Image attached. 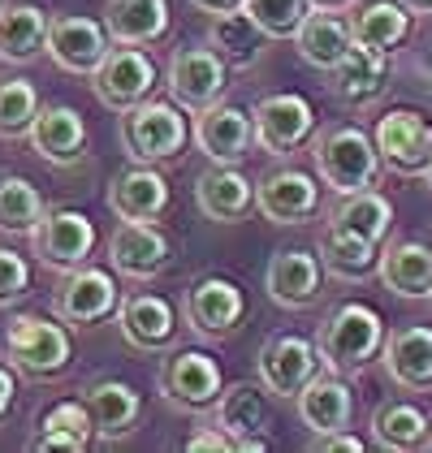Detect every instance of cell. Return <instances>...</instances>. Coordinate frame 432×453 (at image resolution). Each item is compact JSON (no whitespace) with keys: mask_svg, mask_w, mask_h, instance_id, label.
<instances>
[{"mask_svg":"<svg viewBox=\"0 0 432 453\" xmlns=\"http://www.w3.org/2000/svg\"><path fill=\"white\" fill-rule=\"evenodd\" d=\"M190 139V126L181 117L178 100L165 104V100H143V104L126 108L121 112V147L135 165H160V160H174L186 151Z\"/></svg>","mask_w":432,"mask_h":453,"instance_id":"obj_3","label":"cell"},{"mask_svg":"<svg viewBox=\"0 0 432 453\" xmlns=\"http://www.w3.org/2000/svg\"><path fill=\"white\" fill-rule=\"evenodd\" d=\"M268 423V397H264V388L259 384H234V388H225L220 397H216V427L220 432H229L234 436V445L243 441V436H251Z\"/></svg>","mask_w":432,"mask_h":453,"instance_id":"obj_35","label":"cell"},{"mask_svg":"<svg viewBox=\"0 0 432 453\" xmlns=\"http://www.w3.org/2000/svg\"><path fill=\"white\" fill-rule=\"evenodd\" d=\"M4 346L18 372L27 376H57L70 367V333L43 315H13L4 328Z\"/></svg>","mask_w":432,"mask_h":453,"instance_id":"obj_4","label":"cell"},{"mask_svg":"<svg viewBox=\"0 0 432 453\" xmlns=\"http://www.w3.org/2000/svg\"><path fill=\"white\" fill-rule=\"evenodd\" d=\"M372 432H376V445L385 449H428L432 445V418L411 406V402H385L376 415H372Z\"/></svg>","mask_w":432,"mask_h":453,"instance_id":"obj_32","label":"cell"},{"mask_svg":"<svg viewBox=\"0 0 432 453\" xmlns=\"http://www.w3.org/2000/svg\"><path fill=\"white\" fill-rule=\"evenodd\" d=\"M96 220L78 208H52L43 216V225L35 229V255L39 264L57 268V273H73L96 255Z\"/></svg>","mask_w":432,"mask_h":453,"instance_id":"obj_7","label":"cell"},{"mask_svg":"<svg viewBox=\"0 0 432 453\" xmlns=\"http://www.w3.org/2000/svg\"><path fill=\"white\" fill-rule=\"evenodd\" d=\"M160 393L181 406V411H208L216 406L220 388V367L204 349H178L165 367H160Z\"/></svg>","mask_w":432,"mask_h":453,"instance_id":"obj_12","label":"cell"},{"mask_svg":"<svg viewBox=\"0 0 432 453\" xmlns=\"http://www.w3.org/2000/svg\"><path fill=\"white\" fill-rule=\"evenodd\" d=\"M243 311H247V298L234 280L225 277H204L190 294H186V319L195 333L204 337H225L243 324Z\"/></svg>","mask_w":432,"mask_h":453,"instance_id":"obj_17","label":"cell"},{"mask_svg":"<svg viewBox=\"0 0 432 453\" xmlns=\"http://www.w3.org/2000/svg\"><path fill=\"white\" fill-rule=\"evenodd\" d=\"M243 9L255 18V27L268 39H294L307 22L312 4L307 0H243Z\"/></svg>","mask_w":432,"mask_h":453,"instance_id":"obj_39","label":"cell"},{"mask_svg":"<svg viewBox=\"0 0 432 453\" xmlns=\"http://www.w3.org/2000/svg\"><path fill=\"white\" fill-rule=\"evenodd\" d=\"M376 151L385 160V169L394 173H424L432 160V126L411 112V108H394L376 121Z\"/></svg>","mask_w":432,"mask_h":453,"instance_id":"obj_10","label":"cell"},{"mask_svg":"<svg viewBox=\"0 0 432 453\" xmlns=\"http://www.w3.org/2000/svg\"><path fill=\"white\" fill-rule=\"evenodd\" d=\"M320 264L342 280H363L367 273L381 268V250H376V242H367V238L351 234V229L328 225L320 238Z\"/></svg>","mask_w":432,"mask_h":453,"instance_id":"obj_33","label":"cell"},{"mask_svg":"<svg viewBox=\"0 0 432 453\" xmlns=\"http://www.w3.org/2000/svg\"><path fill=\"white\" fill-rule=\"evenodd\" d=\"M195 142L212 165H243L255 147V117L234 104H212L195 121Z\"/></svg>","mask_w":432,"mask_h":453,"instance_id":"obj_13","label":"cell"},{"mask_svg":"<svg viewBox=\"0 0 432 453\" xmlns=\"http://www.w3.org/2000/svg\"><path fill=\"white\" fill-rule=\"evenodd\" d=\"M48 27H52V18H43V9L35 4L0 9V61L27 65L39 52H48Z\"/></svg>","mask_w":432,"mask_h":453,"instance_id":"obj_28","label":"cell"},{"mask_svg":"<svg viewBox=\"0 0 432 453\" xmlns=\"http://www.w3.org/2000/svg\"><path fill=\"white\" fill-rule=\"evenodd\" d=\"M212 48L229 61V65H238V70H247L259 61V52H264V31L255 27V18L238 4V9H225V13H216L212 22Z\"/></svg>","mask_w":432,"mask_h":453,"instance_id":"obj_34","label":"cell"},{"mask_svg":"<svg viewBox=\"0 0 432 453\" xmlns=\"http://www.w3.org/2000/svg\"><path fill=\"white\" fill-rule=\"evenodd\" d=\"M43 432H66V436H78V441H87L91 445V436H96V418H91V406H87V397L82 402H57L43 423H39Z\"/></svg>","mask_w":432,"mask_h":453,"instance_id":"obj_40","label":"cell"},{"mask_svg":"<svg viewBox=\"0 0 432 453\" xmlns=\"http://www.w3.org/2000/svg\"><path fill=\"white\" fill-rule=\"evenodd\" d=\"M27 289H31V264H27L18 250L0 246V307L18 303Z\"/></svg>","mask_w":432,"mask_h":453,"instance_id":"obj_41","label":"cell"},{"mask_svg":"<svg viewBox=\"0 0 432 453\" xmlns=\"http://www.w3.org/2000/svg\"><path fill=\"white\" fill-rule=\"evenodd\" d=\"M195 9H204V13H225V9H238L243 0H190Z\"/></svg>","mask_w":432,"mask_h":453,"instance_id":"obj_46","label":"cell"},{"mask_svg":"<svg viewBox=\"0 0 432 453\" xmlns=\"http://www.w3.org/2000/svg\"><path fill=\"white\" fill-rule=\"evenodd\" d=\"M390 78V52H376L367 43H355L333 70H328V87L337 100L346 104H372L385 91Z\"/></svg>","mask_w":432,"mask_h":453,"instance_id":"obj_23","label":"cell"},{"mask_svg":"<svg viewBox=\"0 0 432 453\" xmlns=\"http://www.w3.org/2000/svg\"><path fill=\"white\" fill-rule=\"evenodd\" d=\"M307 4H312V9H342L346 0H307Z\"/></svg>","mask_w":432,"mask_h":453,"instance_id":"obj_49","label":"cell"},{"mask_svg":"<svg viewBox=\"0 0 432 453\" xmlns=\"http://www.w3.org/2000/svg\"><path fill=\"white\" fill-rule=\"evenodd\" d=\"M104 27L112 43L147 48L169 35V0H108Z\"/></svg>","mask_w":432,"mask_h":453,"instance_id":"obj_26","label":"cell"},{"mask_svg":"<svg viewBox=\"0 0 432 453\" xmlns=\"http://www.w3.org/2000/svg\"><path fill=\"white\" fill-rule=\"evenodd\" d=\"M415 27V9H406L402 0H363L351 13V35L355 43H367L376 52H394Z\"/></svg>","mask_w":432,"mask_h":453,"instance_id":"obj_27","label":"cell"},{"mask_svg":"<svg viewBox=\"0 0 432 453\" xmlns=\"http://www.w3.org/2000/svg\"><path fill=\"white\" fill-rule=\"evenodd\" d=\"M316 173L328 190L337 195H355V190H372L376 177H381V151H376V139H367L359 126H333L324 130L316 147Z\"/></svg>","mask_w":432,"mask_h":453,"instance_id":"obj_1","label":"cell"},{"mask_svg":"<svg viewBox=\"0 0 432 453\" xmlns=\"http://www.w3.org/2000/svg\"><path fill=\"white\" fill-rule=\"evenodd\" d=\"M117 324H121L126 342L139 349H169L178 337V311L160 294H130L117 307Z\"/></svg>","mask_w":432,"mask_h":453,"instance_id":"obj_20","label":"cell"},{"mask_svg":"<svg viewBox=\"0 0 432 453\" xmlns=\"http://www.w3.org/2000/svg\"><path fill=\"white\" fill-rule=\"evenodd\" d=\"M87 406H91L100 436H126L135 427L139 411H143V397L126 380H96L87 388Z\"/></svg>","mask_w":432,"mask_h":453,"instance_id":"obj_31","label":"cell"},{"mask_svg":"<svg viewBox=\"0 0 432 453\" xmlns=\"http://www.w3.org/2000/svg\"><path fill=\"white\" fill-rule=\"evenodd\" d=\"M294 402H298V415H303V423H307L316 436L346 432V427H351V415H355V397H351V388H346V380H342L337 372H324V376H316V380L307 384Z\"/></svg>","mask_w":432,"mask_h":453,"instance_id":"obj_24","label":"cell"},{"mask_svg":"<svg viewBox=\"0 0 432 453\" xmlns=\"http://www.w3.org/2000/svg\"><path fill=\"white\" fill-rule=\"evenodd\" d=\"M320 346L307 337H294V333H277L259 349V380L277 397H298L320 376Z\"/></svg>","mask_w":432,"mask_h":453,"instance_id":"obj_8","label":"cell"},{"mask_svg":"<svg viewBox=\"0 0 432 453\" xmlns=\"http://www.w3.org/2000/svg\"><path fill=\"white\" fill-rule=\"evenodd\" d=\"M402 4H406V9H415V13H428L432 9V0H402Z\"/></svg>","mask_w":432,"mask_h":453,"instance_id":"obj_48","label":"cell"},{"mask_svg":"<svg viewBox=\"0 0 432 453\" xmlns=\"http://www.w3.org/2000/svg\"><path fill=\"white\" fill-rule=\"evenodd\" d=\"M251 117H255V147L268 151V156H289L316 130V108L307 104L303 96H294V91L264 96L251 108Z\"/></svg>","mask_w":432,"mask_h":453,"instance_id":"obj_9","label":"cell"},{"mask_svg":"<svg viewBox=\"0 0 432 453\" xmlns=\"http://www.w3.org/2000/svg\"><path fill=\"white\" fill-rule=\"evenodd\" d=\"M238 449H243V453H264V449H268V441H264L259 432H251V436H243V441H238Z\"/></svg>","mask_w":432,"mask_h":453,"instance_id":"obj_47","label":"cell"},{"mask_svg":"<svg viewBox=\"0 0 432 453\" xmlns=\"http://www.w3.org/2000/svg\"><path fill=\"white\" fill-rule=\"evenodd\" d=\"M424 177H428V186H432V160H428V169H424Z\"/></svg>","mask_w":432,"mask_h":453,"instance_id":"obj_50","label":"cell"},{"mask_svg":"<svg viewBox=\"0 0 432 453\" xmlns=\"http://www.w3.org/2000/svg\"><path fill=\"white\" fill-rule=\"evenodd\" d=\"M428 298H432V294H428Z\"/></svg>","mask_w":432,"mask_h":453,"instance_id":"obj_51","label":"cell"},{"mask_svg":"<svg viewBox=\"0 0 432 453\" xmlns=\"http://www.w3.org/2000/svg\"><path fill=\"white\" fill-rule=\"evenodd\" d=\"M312 449H324V453H359L363 441L359 436H346V432H328V436H316Z\"/></svg>","mask_w":432,"mask_h":453,"instance_id":"obj_44","label":"cell"},{"mask_svg":"<svg viewBox=\"0 0 432 453\" xmlns=\"http://www.w3.org/2000/svg\"><path fill=\"white\" fill-rule=\"evenodd\" d=\"M108 35L104 22L96 18H82V13H66V18H52L48 27V57L70 73H96L100 61L108 57Z\"/></svg>","mask_w":432,"mask_h":453,"instance_id":"obj_11","label":"cell"},{"mask_svg":"<svg viewBox=\"0 0 432 453\" xmlns=\"http://www.w3.org/2000/svg\"><path fill=\"white\" fill-rule=\"evenodd\" d=\"M255 208L264 211L273 225H303L307 216H316V208H320V186H316V177L303 173V169H277V173L259 177Z\"/></svg>","mask_w":432,"mask_h":453,"instance_id":"obj_14","label":"cell"},{"mask_svg":"<svg viewBox=\"0 0 432 453\" xmlns=\"http://www.w3.org/2000/svg\"><path fill=\"white\" fill-rule=\"evenodd\" d=\"M195 203L208 220L234 225L255 208V186L251 177L238 173V165H212L208 173H199L195 181Z\"/></svg>","mask_w":432,"mask_h":453,"instance_id":"obj_21","label":"cell"},{"mask_svg":"<svg viewBox=\"0 0 432 453\" xmlns=\"http://www.w3.org/2000/svg\"><path fill=\"white\" fill-rule=\"evenodd\" d=\"M108 259L121 277L147 280L169 264V238L156 229V220H121L108 242Z\"/></svg>","mask_w":432,"mask_h":453,"instance_id":"obj_16","label":"cell"},{"mask_svg":"<svg viewBox=\"0 0 432 453\" xmlns=\"http://www.w3.org/2000/svg\"><path fill=\"white\" fill-rule=\"evenodd\" d=\"M333 225H337V229H351V234H359V238L381 246L385 234H390V225H394V208H390V199L376 195V190H355V195H342V208L333 211Z\"/></svg>","mask_w":432,"mask_h":453,"instance_id":"obj_36","label":"cell"},{"mask_svg":"<svg viewBox=\"0 0 432 453\" xmlns=\"http://www.w3.org/2000/svg\"><path fill=\"white\" fill-rule=\"evenodd\" d=\"M121 303H117V280L112 273L104 268H91V264H82V268H73L66 285H61V294H57V315L73 324V328H82V324H100L108 315L117 311Z\"/></svg>","mask_w":432,"mask_h":453,"instance_id":"obj_15","label":"cell"},{"mask_svg":"<svg viewBox=\"0 0 432 453\" xmlns=\"http://www.w3.org/2000/svg\"><path fill=\"white\" fill-rule=\"evenodd\" d=\"M320 273L324 264L312 255V250H277L268 259V273H264V285H268V298L277 307H312L320 298Z\"/></svg>","mask_w":432,"mask_h":453,"instance_id":"obj_19","label":"cell"},{"mask_svg":"<svg viewBox=\"0 0 432 453\" xmlns=\"http://www.w3.org/2000/svg\"><path fill=\"white\" fill-rule=\"evenodd\" d=\"M381 358H385L390 380H397L402 388H432V328L411 324L390 333Z\"/></svg>","mask_w":432,"mask_h":453,"instance_id":"obj_25","label":"cell"},{"mask_svg":"<svg viewBox=\"0 0 432 453\" xmlns=\"http://www.w3.org/2000/svg\"><path fill=\"white\" fill-rule=\"evenodd\" d=\"M316 346H320L324 372H337V376L359 372L363 363H372L385 349V319L363 303H342L324 319Z\"/></svg>","mask_w":432,"mask_h":453,"instance_id":"obj_2","label":"cell"},{"mask_svg":"<svg viewBox=\"0 0 432 453\" xmlns=\"http://www.w3.org/2000/svg\"><path fill=\"white\" fill-rule=\"evenodd\" d=\"M43 199L27 177H0V229L13 238H35V229L43 225Z\"/></svg>","mask_w":432,"mask_h":453,"instance_id":"obj_37","label":"cell"},{"mask_svg":"<svg viewBox=\"0 0 432 453\" xmlns=\"http://www.w3.org/2000/svg\"><path fill=\"white\" fill-rule=\"evenodd\" d=\"M108 208L117 220H160L169 211V177L156 165H130L112 181Z\"/></svg>","mask_w":432,"mask_h":453,"instance_id":"obj_18","label":"cell"},{"mask_svg":"<svg viewBox=\"0 0 432 453\" xmlns=\"http://www.w3.org/2000/svg\"><path fill=\"white\" fill-rule=\"evenodd\" d=\"M169 96L186 112H204L220 104L225 87H229V61L216 48H178L169 57Z\"/></svg>","mask_w":432,"mask_h":453,"instance_id":"obj_5","label":"cell"},{"mask_svg":"<svg viewBox=\"0 0 432 453\" xmlns=\"http://www.w3.org/2000/svg\"><path fill=\"white\" fill-rule=\"evenodd\" d=\"M13 393H18V384H13V372H9V367H0V418L9 415V406H13Z\"/></svg>","mask_w":432,"mask_h":453,"instance_id":"obj_45","label":"cell"},{"mask_svg":"<svg viewBox=\"0 0 432 453\" xmlns=\"http://www.w3.org/2000/svg\"><path fill=\"white\" fill-rule=\"evenodd\" d=\"M91 87L100 96V104L112 108V112H126V108L143 104L156 87V65L143 48L135 43H117L108 48V57L100 61V70L91 73Z\"/></svg>","mask_w":432,"mask_h":453,"instance_id":"obj_6","label":"cell"},{"mask_svg":"<svg viewBox=\"0 0 432 453\" xmlns=\"http://www.w3.org/2000/svg\"><path fill=\"white\" fill-rule=\"evenodd\" d=\"M381 280L397 298H428L432 294V250L424 242H394L381 255Z\"/></svg>","mask_w":432,"mask_h":453,"instance_id":"obj_30","label":"cell"},{"mask_svg":"<svg viewBox=\"0 0 432 453\" xmlns=\"http://www.w3.org/2000/svg\"><path fill=\"white\" fill-rule=\"evenodd\" d=\"M27 139H31V147L48 165H78L82 151H87V121H82L78 108L52 104L35 117V126H31Z\"/></svg>","mask_w":432,"mask_h":453,"instance_id":"obj_22","label":"cell"},{"mask_svg":"<svg viewBox=\"0 0 432 453\" xmlns=\"http://www.w3.org/2000/svg\"><path fill=\"white\" fill-rule=\"evenodd\" d=\"M298 57L307 61V65H316V70H333L351 48H355V35H351V22H342V18H333L328 9H316V13H307V22L298 27Z\"/></svg>","mask_w":432,"mask_h":453,"instance_id":"obj_29","label":"cell"},{"mask_svg":"<svg viewBox=\"0 0 432 453\" xmlns=\"http://www.w3.org/2000/svg\"><path fill=\"white\" fill-rule=\"evenodd\" d=\"M186 449L190 453H225V449H238V445H234V436H229V432H220V427H216V432H195V436L186 441Z\"/></svg>","mask_w":432,"mask_h":453,"instance_id":"obj_43","label":"cell"},{"mask_svg":"<svg viewBox=\"0 0 432 453\" xmlns=\"http://www.w3.org/2000/svg\"><path fill=\"white\" fill-rule=\"evenodd\" d=\"M39 117V91L27 78H0V139H27Z\"/></svg>","mask_w":432,"mask_h":453,"instance_id":"obj_38","label":"cell"},{"mask_svg":"<svg viewBox=\"0 0 432 453\" xmlns=\"http://www.w3.org/2000/svg\"><path fill=\"white\" fill-rule=\"evenodd\" d=\"M31 449L35 453H82L87 449V441L66 436V432H39L35 441H31Z\"/></svg>","mask_w":432,"mask_h":453,"instance_id":"obj_42","label":"cell"}]
</instances>
